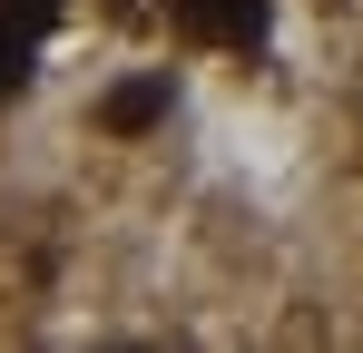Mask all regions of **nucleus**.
Masks as SVG:
<instances>
[{
  "instance_id": "nucleus-1",
  "label": "nucleus",
  "mask_w": 363,
  "mask_h": 353,
  "mask_svg": "<svg viewBox=\"0 0 363 353\" xmlns=\"http://www.w3.org/2000/svg\"><path fill=\"white\" fill-rule=\"evenodd\" d=\"M167 99H177V79H167V69H138V79H118V89L99 99V128L138 138V128H157V118H167Z\"/></svg>"
},
{
  "instance_id": "nucleus-2",
  "label": "nucleus",
  "mask_w": 363,
  "mask_h": 353,
  "mask_svg": "<svg viewBox=\"0 0 363 353\" xmlns=\"http://www.w3.org/2000/svg\"><path fill=\"white\" fill-rule=\"evenodd\" d=\"M196 30H226V40H255L265 30V0H186Z\"/></svg>"
}]
</instances>
